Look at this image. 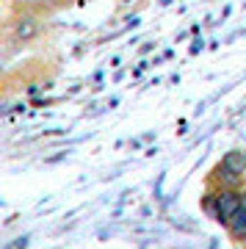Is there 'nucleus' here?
I'll return each mask as SVG.
<instances>
[{
	"instance_id": "f257e3e1",
	"label": "nucleus",
	"mask_w": 246,
	"mask_h": 249,
	"mask_svg": "<svg viewBox=\"0 0 246 249\" xmlns=\"http://www.w3.org/2000/svg\"><path fill=\"white\" fill-rule=\"evenodd\" d=\"M244 211V202H241V194H235V191H221L219 196H216V222L219 224H232V219H235L238 213Z\"/></svg>"
},
{
	"instance_id": "f03ea898",
	"label": "nucleus",
	"mask_w": 246,
	"mask_h": 249,
	"mask_svg": "<svg viewBox=\"0 0 246 249\" xmlns=\"http://www.w3.org/2000/svg\"><path fill=\"white\" fill-rule=\"evenodd\" d=\"M246 172V152H241V150H232V152H227L224 158H221V169H219V175L224 180H232L238 178V175H244Z\"/></svg>"
},
{
	"instance_id": "7ed1b4c3",
	"label": "nucleus",
	"mask_w": 246,
	"mask_h": 249,
	"mask_svg": "<svg viewBox=\"0 0 246 249\" xmlns=\"http://www.w3.org/2000/svg\"><path fill=\"white\" fill-rule=\"evenodd\" d=\"M11 34H14V39H19V42H31V39L39 34V22H36L34 17H19L17 22H14V28H11Z\"/></svg>"
},
{
	"instance_id": "20e7f679",
	"label": "nucleus",
	"mask_w": 246,
	"mask_h": 249,
	"mask_svg": "<svg viewBox=\"0 0 246 249\" xmlns=\"http://www.w3.org/2000/svg\"><path fill=\"white\" fill-rule=\"evenodd\" d=\"M229 232H232L235 238H246V211H241V213L232 219V224H229Z\"/></svg>"
},
{
	"instance_id": "39448f33",
	"label": "nucleus",
	"mask_w": 246,
	"mask_h": 249,
	"mask_svg": "<svg viewBox=\"0 0 246 249\" xmlns=\"http://www.w3.org/2000/svg\"><path fill=\"white\" fill-rule=\"evenodd\" d=\"M241 202H244V211H246V194H241Z\"/></svg>"
}]
</instances>
